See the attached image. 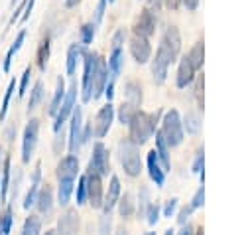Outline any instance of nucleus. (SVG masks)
Segmentation results:
<instances>
[{
	"label": "nucleus",
	"mask_w": 252,
	"mask_h": 235,
	"mask_svg": "<svg viewBox=\"0 0 252 235\" xmlns=\"http://www.w3.org/2000/svg\"><path fill=\"white\" fill-rule=\"evenodd\" d=\"M18 2H20V0H10V8H14V6L18 4Z\"/></svg>",
	"instance_id": "59"
},
{
	"label": "nucleus",
	"mask_w": 252,
	"mask_h": 235,
	"mask_svg": "<svg viewBox=\"0 0 252 235\" xmlns=\"http://www.w3.org/2000/svg\"><path fill=\"white\" fill-rule=\"evenodd\" d=\"M43 97H45V85H43L41 79H37V81L32 85V89H30V99H28V107H26V109H28V115L33 113V111L41 105Z\"/></svg>",
	"instance_id": "28"
},
{
	"label": "nucleus",
	"mask_w": 252,
	"mask_h": 235,
	"mask_svg": "<svg viewBox=\"0 0 252 235\" xmlns=\"http://www.w3.org/2000/svg\"><path fill=\"white\" fill-rule=\"evenodd\" d=\"M49 55H51V36H45V38L39 41L37 51H35V63H37V69H39L41 73H45V69H47Z\"/></svg>",
	"instance_id": "27"
},
{
	"label": "nucleus",
	"mask_w": 252,
	"mask_h": 235,
	"mask_svg": "<svg viewBox=\"0 0 252 235\" xmlns=\"http://www.w3.org/2000/svg\"><path fill=\"white\" fill-rule=\"evenodd\" d=\"M53 205H55V199H53V190H51V186H49V184H41L39 190H37L33 207L37 209L39 215H43V217L47 219V215H51V211H53Z\"/></svg>",
	"instance_id": "17"
},
{
	"label": "nucleus",
	"mask_w": 252,
	"mask_h": 235,
	"mask_svg": "<svg viewBox=\"0 0 252 235\" xmlns=\"http://www.w3.org/2000/svg\"><path fill=\"white\" fill-rule=\"evenodd\" d=\"M179 233H183V235H191V233H195V227H193L189 221H185V223L179 225Z\"/></svg>",
	"instance_id": "56"
},
{
	"label": "nucleus",
	"mask_w": 252,
	"mask_h": 235,
	"mask_svg": "<svg viewBox=\"0 0 252 235\" xmlns=\"http://www.w3.org/2000/svg\"><path fill=\"white\" fill-rule=\"evenodd\" d=\"M73 196H75L77 205H85V203H87V182H85V174L79 176L77 186H75V190H73Z\"/></svg>",
	"instance_id": "44"
},
{
	"label": "nucleus",
	"mask_w": 252,
	"mask_h": 235,
	"mask_svg": "<svg viewBox=\"0 0 252 235\" xmlns=\"http://www.w3.org/2000/svg\"><path fill=\"white\" fill-rule=\"evenodd\" d=\"M159 215H161V205L156 201H150V205L146 207V215H144V219L148 221V225L150 227H156L158 225V221H159Z\"/></svg>",
	"instance_id": "43"
},
{
	"label": "nucleus",
	"mask_w": 252,
	"mask_h": 235,
	"mask_svg": "<svg viewBox=\"0 0 252 235\" xmlns=\"http://www.w3.org/2000/svg\"><path fill=\"white\" fill-rule=\"evenodd\" d=\"M114 118H116L114 105H112V101H106V105H102L96 111L94 118L91 120V124H93V136L94 138H104L110 132V126H112Z\"/></svg>",
	"instance_id": "8"
},
{
	"label": "nucleus",
	"mask_w": 252,
	"mask_h": 235,
	"mask_svg": "<svg viewBox=\"0 0 252 235\" xmlns=\"http://www.w3.org/2000/svg\"><path fill=\"white\" fill-rule=\"evenodd\" d=\"M118 160L126 176L138 178L142 172V156H140V146L132 142L128 136L118 142Z\"/></svg>",
	"instance_id": "3"
},
{
	"label": "nucleus",
	"mask_w": 252,
	"mask_h": 235,
	"mask_svg": "<svg viewBox=\"0 0 252 235\" xmlns=\"http://www.w3.org/2000/svg\"><path fill=\"white\" fill-rule=\"evenodd\" d=\"M65 148H67V134H65V130H63V128H59V130H55V138H53V152L59 156Z\"/></svg>",
	"instance_id": "45"
},
{
	"label": "nucleus",
	"mask_w": 252,
	"mask_h": 235,
	"mask_svg": "<svg viewBox=\"0 0 252 235\" xmlns=\"http://www.w3.org/2000/svg\"><path fill=\"white\" fill-rule=\"evenodd\" d=\"M77 97H79V85H77V81L71 77V83H69V87L65 89V95H63V101H61V105H59V109H57V113H55V117H53V132L55 130H59V128H63L65 124H67V118L71 117V113H73V109H75V105H77Z\"/></svg>",
	"instance_id": "5"
},
{
	"label": "nucleus",
	"mask_w": 252,
	"mask_h": 235,
	"mask_svg": "<svg viewBox=\"0 0 252 235\" xmlns=\"http://www.w3.org/2000/svg\"><path fill=\"white\" fill-rule=\"evenodd\" d=\"M85 182H87V203H91L93 209H100L102 207V197H104L102 176L96 174V172H87Z\"/></svg>",
	"instance_id": "11"
},
{
	"label": "nucleus",
	"mask_w": 252,
	"mask_h": 235,
	"mask_svg": "<svg viewBox=\"0 0 252 235\" xmlns=\"http://www.w3.org/2000/svg\"><path fill=\"white\" fill-rule=\"evenodd\" d=\"M65 89H67V85H65V79H63V77H57V83H55V91H53V97H51V101H49V107H47V115H49V117H55V113H57V109H59V105H61V101H63Z\"/></svg>",
	"instance_id": "32"
},
{
	"label": "nucleus",
	"mask_w": 252,
	"mask_h": 235,
	"mask_svg": "<svg viewBox=\"0 0 252 235\" xmlns=\"http://www.w3.org/2000/svg\"><path fill=\"white\" fill-rule=\"evenodd\" d=\"M55 176L57 180H77L79 176V156L69 152L65 156L59 158L57 168H55Z\"/></svg>",
	"instance_id": "15"
},
{
	"label": "nucleus",
	"mask_w": 252,
	"mask_h": 235,
	"mask_svg": "<svg viewBox=\"0 0 252 235\" xmlns=\"http://www.w3.org/2000/svg\"><path fill=\"white\" fill-rule=\"evenodd\" d=\"M81 227V221H79V213L77 209L69 207L61 213V217L57 219V233H65V235H71V233H77Z\"/></svg>",
	"instance_id": "21"
},
{
	"label": "nucleus",
	"mask_w": 252,
	"mask_h": 235,
	"mask_svg": "<svg viewBox=\"0 0 252 235\" xmlns=\"http://www.w3.org/2000/svg\"><path fill=\"white\" fill-rule=\"evenodd\" d=\"M94 59H96V51L87 49L83 55V77H81V99L83 103H91V79H93V67H94Z\"/></svg>",
	"instance_id": "12"
},
{
	"label": "nucleus",
	"mask_w": 252,
	"mask_h": 235,
	"mask_svg": "<svg viewBox=\"0 0 252 235\" xmlns=\"http://www.w3.org/2000/svg\"><path fill=\"white\" fill-rule=\"evenodd\" d=\"M140 107H134L132 103H128V101H122V105L118 107V111H114V115H116V118H118V122L120 124H128L130 120H132V117L136 115V111H138Z\"/></svg>",
	"instance_id": "37"
},
{
	"label": "nucleus",
	"mask_w": 252,
	"mask_h": 235,
	"mask_svg": "<svg viewBox=\"0 0 252 235\" xmlns=\"http://www.w3.org/2000/svg\"><path fill=\"white\" fill-rule=\"evenodd\" d=\"M32 77H33V69H32V65H28V67L24 69V73H22L20 81H16V87H18V97H24V95L28 93Z\"/></svg>",
	"instance_id": "42"
},
{
	"label": "nucleus",
	"mask_w": 252,
	"mask_h": 235,
	"mask_svg": "<svg viewBox=\"0 0 252 235\" xmlns=\"http://www.w3.org/2000/svg\"><path fill=\"white\" fill-rule=\"evenodd\" d=\"M39 126H41L39 118L32 117L22 130V162L24 164H30L33 158V152H35L37 140H39Z\"/></svg>",
	"instance_id": "6"
},
{
	"label": "nucleus",
	"mask_w": 252,
	"mask_h": 235,
	"mask_svg": "<svg viewBox=\"0 0 252 235\" xmlns=\"http://www.w3.org/2000/svg\"><path fill=\"white\" fill-rule=\"evenodd\" d=\"M124 41H126V30L124 28H118L114 34H112V47H124Z\"/></svg>",
	"instance_id": "51"
},
{
	"label": "nucleus",
	"mask_w": 252,
	"mask_h": 235,
	"mask_svg": "<svg viewBox=\"0 0 252 235\" xmlns=\"http://www.w3.org/2000/svg\"><path fill=\"white\" fill-rule=\"evenodd\" d=\"M161 115H163L161 109H158L156 113H146V111L138 109L136 115L132 117V120L126 124L128 126V138L132 142H136L138 146L146 144L154 136V132L158 130L159 120H161Z\"/></svg>",
	"instance_id": "2"
},
{
	"label": "nucleus",
	"mask_w": 252,
	"mask_h": 235,
	"mask_svg": "<svg viewBox=\"0 0 252 235\" xmlns=\"http://www.w3.org/2000/svg\"><path fill=\"white\" fill-rule=\"evenodd\" d=\"M177 207H179V199H177V197H171V199H167L165 205L161 207V215H163V217H173L175 211H177Z\"/></svg>",
	"instance_id": "47"
},
{
	"label": "nucleus",
	"mask_w": 252,
	"mask_h": 235,
	"mask_svg": "<svg viewBox=\"0 0 252 235\" xmlns=\"http://www.w3.org/2000/svg\"><path fill=\"white\" fill-rule=\"evenodd\" d=\"M163 6H165L167 10H179L181 0H163Z\"/></svg>",
	"instance_id": "57"
},
{
	"label": "nucleus",
	"mask_w": 252,
	"mask_h": 235,
	"mask_svg": "<svg viewBox=\"0 0 252 235\" xmlns=\"http://www.w3.org/2000/svg\"><path fill=\"white\" fill-rule=\"evenodd\" d=\"M128 49H130V55L134 57V61L138 65H144L150 61L152 57V43H150V38H144V36H138L134 34L128 41Z\"/></svg>",
	"instance_id": "14"
},
{
	"label": "nucleus",
	"mask_w": 252,
	"mask_h": 235,
	"mask_svg": "<svg viewBox=\"0 0 252 235\" xmlns=\"http://www.w3.org/2000/svg\"><path fill=\"white\" fill-rule=\"evenodd\" d=\"M193 211H195V209L191 207V203H187V205H183V207H181L179 211H175V213H177V223L181 225V223H185V221H189V217L193 215Z\"/></svg>",
	"instance_id": "52"
},
{
	"label": "nucleus",
	"mask_w": 252,
	"mask_h": 235,
	"mask_svg": "<svg viewBox=\"0 0 252 235\" xmlns=\"http://www.w3.org/2000/svg\"><path fill=\"white\" fill-rule=\"evenodd\" d=\"M124 99L132 103L134 107H142L144 95H142V85L136 81H126L124 83Z\"/></svg>",
	"instance_id": "30"
},
{
	"label": "nucleus",
	"mask_w": 252,
	"mask_h": 235,
	"mask_svg": "<svg viewBox=\"0 0 252 235\" xmlns=\"http://www.w3.org/2000/svg\"><path fill=\"white\" fill-rule=\"evenodd\" d=\"M14 225V203L6 201L4 209L0 211V235H8Z\"/></svg>",
	"instance_id": "34"
},
{
	"label": "nucleus",
	"mask_w": 252,
	"mask_h": 235,
	"mask_svg": "<svg viewBox=\"0 0 252 235\" xmlns=\"http://www.w3.org/2000/svg\"><path fill=\"white\" fill-rule=\"evenodd\" d=\"M24 8H26V0H20V2L16 4V8L12 10V14H10V20H8V28H6V30H10L16 22H20V16H22Z\"/></svg>",
	"instance_id": "49"
},
{
	"label": "nucleus",
	"mask_w": 252,
	"mask_h": 235,
	"mask_svg": "<svg viewBox=\"0 0 252 235\" xmlns=\"http://www.w3.org/2000/svg\"><path fill=\"white\" fill-rule=\"evenodd\" d=\"M14 91H16V79L12 77L6 91H4V97H2V103H0V122L6 120V115H8V109H10V101L14 97Z\"/></svg>",
	"instance_id": "38"
},
{
	"label": "nucleus",
	"mask_w": 252,
	"mask_h": 235,
	"mask_svg": "<svg viewBox=\"0 0 252 235\" xmlns=\"http://www.w3.org/2000/svg\"><path fill=\"white\" fill-rule=\"evenodd\" d=\"M199 2L201 0H181V6H185L189 12H195L199 8Z\"/></svg>",
	"instance_id": "55"
},
{
	"label": "nucleus",
	"mask_w": 252,
	"mask_h": 235,
	"mask_svg": "<svg viewBox=\"0 0 252 235\" xmlns=\"http://www.w3.org/2000/svg\"><path fill=\"white\" fill-rule=\"evenodd\" d=\"M181 122H183V130H185L187 134H199V132H201L203 120H201V115L195 113V111H187V113L181 117Z\"/></svg>",
	"instance_id": "31"
},
{
	"label": "nucleus",
	"mask_w": 252,
	"mask_h": 235,
	"mask_svg": "<svg viewBox=\"0 0 252 235\" xmlns=\"http://www.w3.org/2000/svg\"><path fill=\"white\" fill-rule=\"evenodd\" d=\"M96 22L94 20H89V22H85L83 26H81V30H79V41L85 45V47H89L91 43H93V39H94V36H96Z\"/></svg>",
	"instance_id": "35"
},
{
	"label": "nucleus",
	"mask_w": 252,
	"mask_h": 235,
	"mask_svg": "<svg viewBox=\"0 0 252 235\" xmlns=\"http://www.w3.org/2000/svg\"><path fill=\"white\" fill-rule=\"evenodd\" d=\"M112 231V213H102L98 217V233H110Z\"/></svg>",
	"instance_id": "48"
},
{
	"label": "nucleus",
	"mask_w": 252,
	"mask_h": 235,
	"mask_svg": "<svg viewBox=\"0 0 252 235\" xmlns=\"http://www.w3.org/2000/svg\"><path fill=\"white\" fill-rule=\"evenodd\" d=\"M156 28H158V10L146 6L134 24V34L144 36V38H152L156 34Z\"/></svg>",
	"instance_id": "13"
},
{
	"label": "nucleus",
	"mask_w": 252,
	"mask_h": 235,
	"mask_svg": "<svg viewBox=\"0 0 252 235\" xmlns=\"http://www.w3.org/2000/svg\"><path fill=\"white\" fill-rule=\"evenodd\" d=\"M73 190H75V180H59L57 184V201L61 207H67L71 197H73Z\"/></svg>",
	"instance_id": "29"
},
{
	"label": "nucleus",
	"mask_w": 252,
	"mask_h": 235,
	"mask_svg": "<svg viewBox=\"0 0 252 235\" xmlns=\"http://www.w3.org/2000/svg\"><path fill=\"white\" fill-rule=\"evenodd\" d=\"M146 170H148L150 180H152L158 188H161V186L165 184V174H167V172L163 170V166H161V162H159L156 150H150V152L146 154Z\"/></svg>",
	"instance_id": "18"
},
{
	"label": "nucleus",
	"mask_w": 252,
	"mask_h": 235,
	"mask_svg": "<svg viewBox=\"0 0 252 235\" xmlns=\"http://www.w3.org/2000/svg\"><path fill=\"white\" fill-rule=\"evenodd\" d=\"M181 53V34L177 26L169 24L165 26L159 43L156 47V55L150 57V67H152V77L156 85H163L169 73V65L177 61Z\"/></svg>",
	"instance_id": "1"
},
{
	"label": "nucleus",
	"mask_w": 252,
	"mask_h": 235,
	"mask_svg": "<svg viewBox=\"0 0 252 235\" xmlns=\"http://www.w3.org/2000/svg\"><path fill=\"white\" fill-rule=\"evenodd\" d=\"M193 95H195V101H197V109L199 111H203L205 109V101H203V89H205V77L203 75H199V71H197V75H195V79H193Z\"/></svg>",
	"instance_id": "41"
},
{
	"label": "nucleus",
	"mask_w": 252,
	"mask_h": 235,
	"mask_svg": "<svg viewBox=\"0 0 252 235\" xmlns=\"http://www.w3.org/2000/svg\"><path fill=\"white\" fill-rule=\"evenodd\" d=\"M85 51H87V47H85L81 41H79V43L75 41V43H71V45L67 47V57H65V73H67V77H75L77 65L81 63Z\"/></svg>",
	"instance_id": "20"
},
{
	"label": "nucleus",
	"mask_w": 252,
	"mask_h": 235,
	"mask_svg": "<svg viewBox=\"0 0 252 235\" xmlns=\"http://www.w3.org/2000/svg\"><path fill=\"white\" fill-rule=\"evenodd\" d=\"M156 134V154H158V158H159V162H161V166H163V170L165 172H169L171 170V146L167 144V140L163 138V134L159 132V130H156L154 132Z\"/></svg>",
	"instance_id": "24"
},
{
	"label": "nucleus",
	"mask_w": 252,
	"mask_h": 235,
	"mask_svg": "<svg viewBox=\"0 0 252 235\" xmlns=\"http://www.w3.org/2000/svg\"><path fill=\"white\" fill-rule=\"evenodd\" d=\"M150 190L146 186H140V194H138V199H136V217L138 219H144L146 215V207L150 205Z\"/></svg>",
	"instance_id": "40"
},
{
	"label": "nucleus",
	"mask_w": 252,
	"mask_h": 235,
	"mask_svg": "<svg viewBox=\"0 0 252 235\" xmlns=\"http://www.w3.org/2000/svg\"><path fill=\"white\" fill-rule=\"evenodd\" d=\"M195 75H197V69H195L193 63L189 61L187 53L181 55V57H179V65H177V73H175V85H177V89H187V87H191Z\"/></svg>",
	"instance_id": "16"
},
{
	"label": "nucleus",
	"mask_w": 252,
	"mask_h": 235,
	"mask_svg": "<svg viewBox=\"0 0 252 235\" xmlns=\"http://www.w3.org/2000/svg\"><path fill=\"white\" fill-rule=\"evenodd\" d=\"M122 194V186H120V178L118 176H110V182H108V190L104 192V197H102V207L100 211L102 213H112V209L116 207V201Z\"/></svg>",
	"instance_id": "19"
},
{
	"label": "nucleus",
	"mask_w": 252,
	"mask_h": 235,
	"mask_svg": "<svg viewBox=\"0 0 252 235\" xmlns=\"http://www.w3.org/2000/svg\"><path fill=\"white\" fill-rule=\"evenodd\" d=\"M114 2H116V0H108V4H114Z\"/></svg>",
	"instance_id": "60"
},
{
	"label": "nucleus",
	"mask_w": 252,
	"mask_h": 235,
	"mask_svg": "<svg viewBox=\"0 0 252 235\" xmlns=\"http://www.w3.org/2000/svg\"><path fill=\"white\" fill-rule=\"evenodd\" d=\"M83 107L75 105L71 117L67 118V124H69V130H67V150L73 152V154H79V150L83 148L81 144V130H83Z\"/></svg>",
	"instance_id": "7"
},
{
	"label": "nucleus",
	"mask_w": 252,
	"mask_h": 235,
	"mask_svg": "<svg viewBox=\"0 0 252 235\" xmlns=\"http://www.w3.org/2000/svg\"><path fill=\"white\" fill-rule=\"evenodd\" d=\"M35 2H37V0H26V8H24V12H22V16H20V20H22V22H26V20L30 18V14H32V10H33Z\"/></svg>",
	"instance_id": "54"
},
{
	"label": "nucleus",
	"mask_w": 252,
	"mask_h": 235,
	"mask_svg": "<svg viewBox=\"0 0 252 235\" xmlns=\"http://www.w3.org/2000/svg\"><path fill=\"white\" fill-rule=\"evenodd\" d=\"M116 209H118V215L122 219H130L132 215H136V197L132 192H124L120 194L118 201H116Z\"/></svg>",
	"instance_id": "26"
},
{
	"label": "nucleus",
	"mask_w": 252,
	"mask_h": 235,
	"mask_svg": "<svg viewBox=\"0 0 252 235\" xmlns=\"http://www.w3.org/2000/svg\"><path fill=\"white\" fill-rule=\"evenodd\" d=\"M87 172H96L102 178L110 174V152L100 140H96L93 144V152H91V158H89Z\"/></svg>",
	"instance_id": "9"
},
{
	"label": "nucleus",
	"mask_w": 252,
	"mask_h": 235,
	"mask_svg": "<svg viewBox=\"0 0 252 235\" xmlns=\"http://www.w3.org/2000/svg\"><path fill=\"white\" fill-rule=\"evenodd\" d=\"M79 4H81V0H65V8H69V10L71 8H77Z\"/></svg>",
	"instance_id": "58"
},
{
	"label": "nucleus",
	"mask_w": 252,
	"mask_h": 235,
	"mask_svg": "<svg viewBox=\"0 0 252 235\" xmlns=\"http://www.w3.org/2000/svg\"><path fill=\"white\" fill-rule=\"evenodd\" d=\"M187 57H189V61L193 63V67H195L197 71H201V69H203V63H205V41H203V39L195 41L193 47L187 51Z\"/></svg>",
	"instance_id": "33"
},
{
	"label": "nucleus",
	"mask_w": 252,
	"mask_h": 235,
	"mask_svg": "<svg viewBox=\"0 0 252 235\" xmlns=\"http://www.w3.org/2000/svg\"><path fill=\"white\" fill-rule=\"evenodd\" d=\"M106 67H108V75L118 79V75L122 73V67H124V47H110Z\"/></svg>",
	"instance_id": "25"
},
{
	"label": "nucleus",
	"mask_w": 252,
	"mask_h": 235,
	"mask_svg": "<svg viewBox=\"0 0 252 235\" xmlns=\"http://www.w3.org/2000/svg\"><path fill=\"white\" fill-rule=\"evenodd\" d=\"M191 207L193 209H199V207H203V203H205V184H201L199 188H197V192L193 194V197H191Z\"/></svg>",
	"instance_id": "46"
},
{
	"label": "nucleus",
	"mask_w": 252,
	"mask_h": 235,
	"mask_svg": "<svg viewBox=\"0 0 252 235\" xmlns=\"http://www.w3.org/2000/svg\"><path fill=\"white\" fill-rule=\"evenodd\" d=\"M106 6H108V0H96V6H94V16H93V20H94L96 24H100V22H102L104 12H106Z\"/></svg>",
	"instance_id": "50"
},
{
	"label": "nucleus",
	"mask_w": 252,
	"mask_h": 235,
	"mask_svg": "<svg viewBox=\"0 0 252 235\" xmlns=\"http://www.w3.org/2000/svg\"><path fill=\"white\" fill-rule=\"evenodd\" d=\"M93 140V124L91 122H83V130H81V144H89Z\"/></svg>",
	"instance_id": "53"
},
{
	"label": "nucleus",
	"mask_w": 252,
	"mask_h": 235,
	"mask_svg": "<svg viewBox=\"0 0 252 235\" xmlns=\"http://www.w3.org/2000/svg\"><path fill=\"white\" fill-rule=\"evenodd\" d=\"M163 138L167 140V144L171 148H177L183 138H185V130H183V122H181V115L177 109H169L161 115V120H159V128H158Z\"/></svg>",
	"instance_id": "4"
},
{
	"label": "nucleus",
	"mask_w": 252,
	"mask_h": 235,
	"mask_svg": "<svg viewBox=\"0 0 252 235\" xmlns=\"http://www.w3.org/2000/svg\"><path fill=\"white\" fill-rule=\"evenodd\" d=\"M108 81V67H106V59L96 53L94 59V67H93V79H91V101H96L102 97L104 93V85Z\"/></svg>",
	"instance_id": "10"
},
{
	"label": "nucleus",
	"mask_w": 252,
	"mask_h": 235,
	"mask_svg": "<svg viewBox=\"0 0 252 235\" xmlns=\"http://www.w3.org/2000/svg\"><path fill=\"white\" fill-rule=\"evenodd\" d=\"M191 172L193 174H199L201 184H205V148L203 146H199L197 152H195V158L191 162Z\"/></svg>",
	"instance_id": "39"
},
{
	"label": "nucleus",
	"mask_w": 252,
	"mask_h": 235,
	"mask_svg": "<svg viewBox=\"0 0 252 235\" xmlns=\"http://www.w3.org/2000/svg\"><path fill=\"white\" fill-rule=\"evenodd\" d=\"M26 36H28V32L22 28V30L16 34L14 41L10 43V47H8V51H6L4 59H2V71H4V73H10V67H12V61H14V55L22 49V45H24V41H26Z\"/></svg>",
	"instance_id": "23"
},
{
	"label": "nucleus",
	"mask_w": 252,
	"mask_h": 235,
	"mask_svg": "<svg viewBox=\"0 0 252 235\" xmlns=\"http://www.w3.org/2000/svg\"><path fill=\"white\" fill-rule=\"evenodd\" d=\"M41 233V215L30 213L22 223V235H37Z\"/></svg>",
	"instance_id": "36"
},
{
	"label": "nucleus",
	"mask_w": 252,
	"mask_h": 235,
	"mask_svg": "<svg viewBox=\"0 0 252 235\" xmlns=\"http://www.w3.org/2000/svg\"><path fill=\"white\" fill-rule=\"evenodd\" d=\"M41 186V162H35V168L32 172V180H30V188L24 196V201H22V207L24 209H30L33 207V201H35V196H37V190Z\"/></svg>",
	"instance_id": "22"
}]
</instances>
